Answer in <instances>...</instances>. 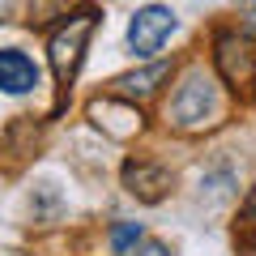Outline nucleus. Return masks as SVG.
Returning <instances> with one entry per match:
<instances>
[{"label":"nucleus","mask_w":256,"mask_h":256,"mask_svg":"<svg viewBox=\"0 0 256 256\" xmlns=\"http://www.w3.org/2000/svg\"><path fill=\"white\" fill-rule=\"evenodd\" d=\"M94 26H98V13H94V9L73 13V18H68V22L52 34V43H47V56H52V68H56V82H60L64 90H68V86L77 82V73H82L86 43H90Z\"/></svg>","instance_id":"f257e3e1"},{"label":"nucleus","mask_w":256,"mask_h":256,"mask_svg":"<svg viewBox=\"0 0 256 256\" xmlns=\"http://www.w3.org/2000/svg\"><path fill=\"white\" fill-rule=\"evenodd\" d=\"M218 111H222L218 86H214L205 73H188V77H184V86L175 90V98H171V124L184 128V132H196V128L214 124Z\"/></svg>","instance_id":"f03ea898"},{"label":"nucleus","mask_w":256,"mask_h":256,"mask_svg":"<svg viewBox=\"0 0 256 256\" xmlns=\"http://www.w3.org/2000/svg\"><path fill=\"white\" fill-rule=\"evenodd\" d=\"M218 73L235 94H252L256 90V38L252 34H222L218 38Z\"/></svg>","instance_id":"7ed1b4c3"},{"label":"nucleus","mask_w":256,"mask_h":256,"mask_svg":"<svg viewBox=\"0 0 256 256\" xmlns=\"http://www.w3.org/2000/svg\"><path fill=\"white\" fill-rule=\"evenodd\" d=\"M171 34H175V13L166 4H146L128 26V43H132L137 56H154Z\"/></svg>","instance_id":"20e7f679"},{"label":"nucleus","mask_w":256,"mask_h":256,"mask_svg":"<svg viewBox=\"0 0 256 256\" xmlns=\"http://www.w3.org/2000/svg\"><path fill=\"white\" fill-rule=\"evenodd\" d=\"M38 86V68L26 52H0V90L4 94H30Z\"/></svg>","instance_id":"39448f33"},{"label":"nucleus","mask_w":256,"mask_h":256,"mask_svg":"<svg viewBox=\"0 0 256 256\" xmlns=\"http://www.w3.org/2000/svg\"><path fill=\"white\" fill-rule=\"evenodd\" d=\"M124 184H128L132 196H141V201H162L166 188H171V175H166L162 166H150V162H128Z\"/></svg>","instance_id":"423d86ee"},{"label":"nucleus","mask_w":256,"mask_h":256,"mask_svg":"<svg viewBox=\"0 0 256 256\" xmlns=\"http://www.w3.org/2000/svg\"><path fill=\"white\" fill-rule=\"evenodd\" d=\"M166 77H171V64H150V68H141V73L116 77V82H111V94H116V98H128V102L132 98H150Z\"/></svg>","instance_id":"0eeeda50"},{"label":"nucleus","mask_w":256,"mask_h":256,"mask_svg":"<svg viewBox=\"0 0 256 256\" xmlns=\"http://www.w3.org/2000/svg\"><path fill=\"white\" fill-rule=\"evenodd\" d=\"M235 244L244 248V252H256V188H252V196L244 201V210H239V222H235Z\"/></svg>","instance_id":"6e6552de"},{"label":"nucleus","mask_w":256,"mask_h":256,"mask_svg":"<svg viewBox=\"0 0 256 256\" xmlns=\"http://www.w3.org/2000/svg\"><path fill=\"white\" fill-rule=\"evenodd\" d=\"M141 239H146V230H141L137 222H124V226H116V230H111V248H116L120 256H124L132 244H141Z\"/></svg>","instance_id":"1a4fd4ad"},{"label":"nucleus","mask_w":256,"mask_h":256,"mask_svg":"<svg viewBox=\"0 0 256 256\" xmlns=\"http://www.w3.org/2000/svg\"><path fill=\"white\" fill-rule=\"evenodd\" d=\"M124 256H171V248H162L158 239H141V244H132Z\"/></svg>","instance_id":"9d476101"}]
</instances>
